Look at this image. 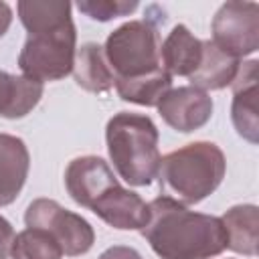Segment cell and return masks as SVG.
Wrapping results in <instances>:
<instances>
[{"label":"cell","instance_id":"obj_1","mask_svg":"<svg viewBox=\"0 0 259 259\" xmlns=\"http://www.w3.org/2000/svg\"><path fill=\"white\" fill-rule=\"evenodd\" d=\"M16 10L28 32L18 55L22 77L45 83L73 73L77 30L71 18V4L65 0H20Z\"/></svg>","mask_w":259,"mask_h":259},{"label":"cell","instance_id":"obj_2","mask_svg":"<svg viewBox=\"0 0 259 259\" xmlns=\"http://www.w3.org/2000/svg\"><path fill=\"white\" fill-rule=\"evenodd\" d=\"M140 233L160 259H210L227 249L221 217L188 210L168 196L148 204V221Z\"/></svg>","mask_w":259,"mask_h":259},{"label":"cell","instance_id":"obj_3","mask_svg":"<svg viewBox=\"0 0 259 259\" xmlns=\"http://www.w3.org/2000/svg\"><path fill=\"white\" fill-rule=\"evenodd\" d=\"M227 162L212 142H192L160 158L158 182L168 198L180 204H196L212 194L223 182Z\"/></svg>","mask_w":259,"mask_h":259},{"label":"cell","instance_id":"obj_4","mask_svg":"<svg viewBox=\"0 0 259 259\" xmlns=\"http://www.w3.org/2000/svg\"><path fill=\"white\" fill-rule=\"evenodd\" d=\"M158 127L142 113L119 111L105 127L107 154L121 180L132 186H148L160 164Z\"/></svg>","mask_w":259,"mask_h":259},{"label":"cell","instance_id":"obj_5","mask_svg":"<svg viewBox=\"0 0 259 259\" xmlns=\"http://www.w3.org/2000/svg\"><path fill=\"white\" fill-rule=\"evenodd\" d=\"M160 45L158 24L152 18L127 20L107 36L103 55L115 79H132L162 67Z\"/></svg>","mask_w":259,"mask_h":259},{"label":"cell","instance_id":"obj_6","mask_svg":"<svg viewBox=\"0 0 259 259\" xmlns=\"http://www.w3.org/2000/svg\"><path fill=\"white\" fill-rule=\"evenodd\" d=\"M24 223L30 229L47 231L63 249V255L77 257L87 253L95 243L93 227L77 212L67 210L53 198H36L24 212Z\"/></svg>","mask_w":259,"mask_h":259},{"label":"cell","instance_id":"obj_7","mask_svg":"<svg viewBox=\"0 0 259 259\" xmlns=\"http://www.w3.org/2000/svg\"><path fill=\"white\" fill-rule=\"evenodd\" d=\"M221 51L243 59L259 49V6L257 2H225L212 18V38Z\"/></svg>","mask_w":259,"mask_h":259},{"label":"cell","instance_id":"obj_8","mask_svg":"<svg viewBox=\"0 0 259 259\" xmlns=\"http://www.w3.org/2000/svg\"><path fill=\"white\" fill-rule=\"evenodd\" d=\"M162 119L176 132L190 134L202 127L212 115V99L206 91L186 85L170 89L156 105Z\"/></svg>","mask_w":259,"mask_h":259},{"label":"cell","instance_id":"obj_9","mask_svg":"<svg viewBox=\"0 0 259 259\" xmlns=\"http://www.w3.org/2000/svg\"><path fill=\"white\" fill-rule=\"evenodd\" d=\"M117 184V178L109 164L99 156H81L69 162L65 170V186L71 198L85 208H91L93 202L111 186Z\"/></svg>","mask_w":259,"mask_h":259},{"label":"cell","instance_id":"obj_10","mask_svg":"<svg viewBox=\"0 0 259 259\" xmlns=\"http://www.w3.org/2000/svg\"><path fill=\"white\" fill-rule=\"evenodd\" d=\"M257 83H259V63L255 59L241 63L237 77L233 79V105L231 119L241 138L249 144L259 142V117H257Z\"/></svg>","mask_w":259,"mask_h":259},{"label":"cell","instance_id":"obj_11","mask_svg":"<svg viewBox=\"0 0 259 259\" xmlns=\"http://www.w3.org/2000/svg\"><path fill=\"white\" fill-rule=\"evenodd\" d=\"M89 210L119 231H142L148 221V204L138 192L123 188L119 182L105 190Z\"/></svg>","mask_w":259,"mask_h":259},{"label":"cell","instance_id":"obj_12","mask_svg":"<svg viewBox=\"0 0 259 259\" xmlns=\"http://www.w3.org/2000/svg\"><path fill=\"white\" fill-rule=\"evenodd\" d=\"M30 168V154L26 144L12 136L0 134V206L16 200Z\"/></svg>","mask_w":259,"mask_h":259},{"label":"cell","instance_id":"obj_13","mask_svg":"<svg viewBox=\"0 0 259 259\" xmlns=\"http://www.w3.org/2000/svg\"><path fill=\"white\" fill-rule=\"evenodd\" d=\"M200 55L202 40L184 24H176L160 45V63L170 77H190L200 63Z\"/></svg>","mask_w":259,"mask_h":259},{"label":"cell","instance_id":"obj_14","mask_svg":"<svg viewBox=\"0 0 259 259\" xmlns=\"http://www.w3.org/2000/svg\"><path fill=\"white\" fill-rule=\"evenodd\" d=\"M241 67V61L233 55L221 51L210 38L202 40V55L196 71L188 77L192 87H198L202 91H214L223 89L233 83L237 77V71Z\"/></svg>","mask_w":259,"mask_h":259},{"label":"cell","instance_id":"obj_15","mask_svg":"<svg viewBox=\"0 0 259 259\" xmlns=\"http://www.w3.org/2000/svg\"><path fill=\"white\" fill-rule=\"evenodd\" d=\"M221 221L227 231V249L255 257L259 245V208L255 204H237Z\"/></svg>","mask_w":259,"mask_h":259},{"label":"cell","instance_id":"obj_16","mask_svg":"<svg viewBox=\"0 0 259 259\" xmlns=\"http://www.w3.org/2000/svg\"><path fill=\"white\" fill-rule=\"evenodd\" d=\"M73 75L77 85L91 93H105L115 85V75L107 65L103 47L97 42H85L77 49Z\"/></svg>","mask_w":259,"mask_h":259},{"label":"cell","instance_id":"obj_17","mask_svg":"<svg viewBox=\"0 0 259 259\" xmlns=\"http://www.w3.org/2000/svg\"><path fill=\"white\" fill-rule=\"evenodd\" d=\"M42 83L22 75L0 71V115L8 119L24 117L42 97Z\"/></svg>","mask_w":259,"mask_h":259},{"label":"cell","instance_id":"obj_18","mask_svg":"<svg viewBox=\"0 0 259 259\" xmlns=\"http://www.w3.org/2000/svg\"><path fill=\"white\" fill-rule=\"evenodd\" d=\"M117 95L123 101L136 103V105H146L154 107L160 103V99L172 89V77L164 67L142 75V77H132V79H115Z\"/></svg>","mask_w":259,"mask_h":259},{"label":"cell","instance_id":"obj_19","mask_svg":"<svg viewBox=\"0 0 259 259\" xmlns=\"http://www.w3.org/2000/svg\"><path fill=\"white\" fill-rule=\"evenodd\" d=\"M10 257L12 259H63V249L47 231L26 227L14 237Z\"/></svg>","mask_w":259,"mask_h":259},{"label":"cell","instance_id":"obj_20","mask_svg":"<svg viewBox=\"0 0 259 259\" xmlns=\"http://www.w3.org/2000/svg\"><path fill=\"white\" fill-rule=\"evenodd\" d=\"M77 8L93 20L107 22L117 16H127L138 8V2L136 0L132 2L130 0H79Z\"/></svg>","mask_w":259,"mask_h":259},{"label":"cell","instance_id":"obj_21","mask_svg":"<svg viewBox=\"0 0 259 259\" xmlns=\"http://www.w3.org/2000/svg\"><path fill=\"white\" fill-rule=\"evenodd\" d=\"M14 229L12 225L0 214V259H8L10 257V249L14 243Z\"/></svg>","mask_w":259,"mask_h":259},{"label":"cell","instance_id":"obj_22","mask_svg":"<svg viewBox=\"0 0 259 259\" xmlns=\"http://www.w3.org/2000/svg\"><path fill=\"white\" fill-rule=\"evenodd\" d=\"M97 259H144L134 247H125V245H113L109 249H105Z\"/></svg>","mask_w":259,"mask_h":259},{"label":"cell","instance_id":"obj_23","mask_svg":"<svg viewBox=\"0 0 259 259\" xmlns=\"http://www.w3.org/2000/svg\"><path fill=\"white\" fill-rule=\"evenodd\" d=\"M10 22H12V8L6 2H0V38L8 32Z\"/></svg>","mask_w":259,"mask_h":259}]
</instances>
